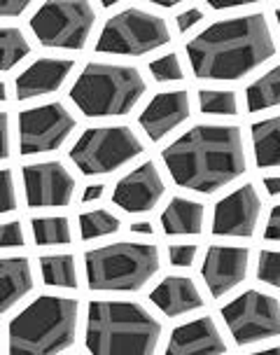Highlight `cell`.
I'll return each instance as SVG.
<instances>
[{
  "label": "cell",
  "instance_id": "22",
  "mask_svg": "<svg viewBox=\"0 0 280 355\" xmlns=\"http://www.w3.org/2000/svg\"><path fill=\"white\" fill-rule=\"evenodd\" d=\"M280 117L262 119L252 124V152L259 168H276L280 164Z\"/></svg>",
  "mask_w": 280,
  "mask_h": 355
},
{
  "label": "cell",
  "instance_id": "16",
  "mask_svg": "<svg viewBox=\"0 0 280 355\" xmlns=\"http://www.w3.org/2000/svg\"><path fill=\"white\" fill-rule=\"evenodd\" d=\"M189 115H192L189 94L182 92V89H173V92H159L140 112L138 124L143 126L150 141L159 143L170 131H175Z\"/></svg>",
  "mask_w": 280,
  "mask_h": 355
},
{
  "label": "cell",
  "instance_id": "41",
  "mask_svg": "<svg viewBox=\"0 0 280 355\" xmlns=\"http://www.w3.org/2000/svg\"><path fill=\"white\" fill-rule=\"evenodd\" d=\"M5 101H8V85L0 82V103H5Z\"/></svg>",
  "mask_w": 280,
  "mask_h": 355
},
{
  "label": "cell",
  "instance_id": "27",
  "mask_svg": "<svg viewBox=\"0 0 280 355\" xmlns=\"http://www.w3.org/2000/svg\"><path fill=\"white\" fill-rule=\"evenodd\" d=\"M122 230V220L110 211H89L80 215V236L82 241H96Z\"/></svg>",
  "mask_w": 280,
  "mask_h": 355
},
{
  "label": "cell",
  "instance_id": "6",
  "mask_svg": "<svg viewBox=\"0 0 280 355\" xmlns=\"http://www.w3.org/2000/svg\"><path fill=\"white\" fill-rule=\"evenodd\" d=\"M159 248L140 241H119L85 252L87 285L94 293H138L159 274Z\"/></svg>",
  "mask_w": 280,
  "mask_h": 355
},
{
  "label": "cell",
  "instance_id": "20",
  "mask_svg": "<svg viewBox=\"0 0 280 355\" xmlns=\"http://www.w3.org/2000/svg\"><path fill=\"white\" fill-rule=\"evenodd\" d=\"M33 290V269L28 257H0V313H8Z\"/></svg>",
  "mask_w": 280,
  "mask_h": 355
},
{
  "label": "cell",
  "instance_id": "2",
  "mask_svg": "<svg viewBox=\"0 0 280 355\" xmlns=\"http://www.w3.org/2000/svg\"><path fill=\"white\" fill-rule=\"evenodd\" d=\"M276 54L264 15H243L218 21L187 42V56L199 80L236 82Z\"/></svg>",
  "mask_w": 280,
  "mask_h": 355
},
{
  "label": "cell",
  "instance_id": "37",
  "mask_svg": "<svg viewBox=\"0 0 280 355\" xmlns=\"http://www.w3.org/2000/svg\"><path fill=\"white\" fill-rule=\"evenodd\" d=\"M264 239L266 241H280V208L273 206L271 215H269V225L264 230Z\"/></svg>",
  "mask_w": 280,
  "mask_h": 355
},
{
  "label": "cell",
  "instance_id": "36",
  "mask_svg": "<svg viewBox=\"0 0 280 355\" xmlns=\"http://www.w3.org/2000/svg\"><path fill=\"white\" fill-rule=\"evenodd\" d=\"M10 157V117L0 110V162Z\"/></svg>",
  "mask_w": 280,
  "mask_h": 355
},
{
  "label": "cell",
  "instance_id": "5",
  "mask_svg": "<svg viewBox=\"0 0 280 355\" xmlns=\"http://www.w3.org/2000/svg\"><path fill=\"white\" fill-rule=\"evenodd\" d=\"M145 89L148 85L138 68L91 61L70 87V101L85 117H122L140 103Z\"/></svg>",
  "mask_w": 280,
  "mask_h": 355
},
{
  "label": "cell",
  "instance_id": "34",
  "mask_svg": "<svg viewBox=\"0 0 280 355\" xmlns=\"http://www.w3.org/2000/svg\"><path fill=\"white\" fill-rule=\"evenodd\" d=\"M30 8L28 0H0V19H17Z\"/></svg>",
  "mask_w": 280,
  "mask_h": 355
},
{
  "label": "cell",
  "instance_id": "13",
  "mask_svg": "<svg viewBox=\"0 0 280 355\" xmlns=\"http://www.w3.org/2000/svg\"><path fill=\"white\" fill-rule=\"evenodd\" d=\"M262 215V199L254 185H240L218 201L213 211V236L222 239H250L257 232Z\"/></svg>",
  "mask_w": 280,
  "mask_h": 355
},
{
  "label": "cell",
  "instance_id": "42",
  "mask_svg": "<svg viewBox=\"0 0 280 355\" xmlns=\"http://www.w3.org/2000/svg\"><path fill=\"white\" fill-rule=\"evenodd\" d=\"M250 355H280V351L273 346V348H266V351H257V353H250Z\"/></svg>",
  "mask_w": 280,
  "mask_h": 355
},
{
  "label": "cell",
  "instance_id": "30",
  "mask_svg": "<svg viewBox=\"0 0 280 355\" xmlns=\"http://www.w3.org/2000/svg\"><path fill=\"white\" fill-rule=\"evenodd\" d=\"M257 281L271 288H280V252L262 250L257 259Z\"/></svg>",
  "mask_w": 280,
  "mask_h": 355
},
{
  "label": "cell",
  "instance_id": "39",
  "mask_svg": "<svg viewBox=\"0 0 280 355\" xmlns=\"http://www.w3.org/2000/svg\"><path fill=\"white\" fill-rule=\"evenodd\" d=\"M131 232H136V234H145V236H152V234H155V227H152L150 222L140 220V222H133V225H131Z\"/></svg>",
  "mask_w": 280,
  "mask_h": 355
},
{
  "label": "cell",
  "instance_id": "7",
  "mask_svg": "<svg viewBox=\"0 0 280 355\" xmlns=\"http://www.w3.org/2000/svg\"><path fill=\"white\" fill-rule=\"evenodd\" d=\"M145 152L131 126H94L78 138L70 150V162L82 175H110Z\"/></svg>",
  "mask_w": 280,
  "mask_h": 355
},
{
  "label": "cell",
  "instance_id": "4",
  "mask_svg": "<svg viewBox=\"0 0 280 355\" xmlns=\"http://www.w3.org/2000/svg\"><path fill=\"white\" fill-rule=\"evenodd\" d=\"M80 304L63 295H40L8 325L10 355H61L75 344Z\"/></svg>",
  "mask_w": 280,
  "mask_h": 355
},
{
  "label": "cell",
  "instance_id": "12",
  "mask_svg": "<svg viewBox=\"0 0 280 355\" xmlns=\"http://www.w3.org/2000/svg\"><path fill=\"white\" fill-rule=\"evenodd\" d=\"M28 208H66L75 196V178L61 162H37L21 171Z\"/></svg>",
  "mask_w": 280,
  "mask_h": 355
},
{
  "label": "cell",
  "instance_id": "11",
  "mask_svg": "<svg viewBox=\"0 0 280 355\" xmlns=\"http://www.w3.org/2000/svg\"><path fill=\"white\" fill-rule=\"evenodd\" d=\"M78 126L63 103H44L19 112V152L21 155H47L59 150Z\"/></svg>",
  "mask_w": 280,
  "mask_h": 355
},
{
  "label": "cell",
  "instance_id": "28",
  "mask_svg": "<svg viewBox=\"0 0 280 355\" xmlns=\"http://www.w3.org/2000/svg\"><path fill=\"white\" fill-rule=\"evenodd\" d=\"M199 110L210 117H234L238 112L236 92H229V89H201Z\"/></svg>",
  "mask_w": 280,
  "mask_h": 355
},
{
  "label": "cell",
  "instance_id": "38",
  "mask_svg": "<svg viewBox=\"0 0 280 355\" xmlns=\"http://www.w3.org/2000/svg\"><path fill=\"white\" fill-rule=\"evenodd\" d=\"M105 194V185H100V182H96V185H89L85 189V194H82V204H91V201H100Z\"/></svg>",
  "mask_w": 280,
  "mask_h": 355
},
{
  "label": "cell",
  "instance_id": "17",
  "mask_svg": "<svg viewBox=\"0 0 280 355\" xmlns=\"http://www.w3.org/2000/svg\"><path fill=\"white\" fill-rule=\"evenodd\" d=\"M164 355H227V344L215 320L203 315L175 327Z\"/></svg>",
  "mask_w": 280,
  "mask_h": 355
},
{
  "label": "cell",
  "instance_id": "18",
  "mask_svg": "<svg viewBox=\"0 0 280 355\" xmlns=\"http://www.w3.org/2000/svg\"><path fill=\"white\" fill-rule=\"evenodd\" d=\"M75 61L70 59H37L17 78L15 92L19 101H30L37 96L54 94L66 85Z\"/></svg>",
  "mask_w": 280,
  "mask_h": 355
},
{
  "label": "cell",
  "instance_id": "35",
  "mask_svg": "<svg viewBox=\"0 0 280 355\" xmlns=\"http://www.w3.org/2000/svg\"><path fill=\"white\" fill-rule=\"evenodd\" d=\"M201 19H203V12L199 8H192V10L182 12V15L175 17L177 31H180V33H187V31H192L196 24H201Z\"/></svg>",
  "mask_w": 280,
  "mask_h": 355
},
{
  "label": "cell",
  "instance_id": "15",
  "mask_svg": "<svg viewBox=\"0 0 280 355\" xmlns=\"http://www.w3.org/2000/svg\"><path fill=\"white\" fill-rule=\"evenodd\" d=\"M247 266H250V250L243 245H210L201 266V276L210 295L220 300L245 281Z\"/></svg>",
  "mask_w": 280,
  "mask_h": 355
},
{
  "label": "cell",
  "instance_id": "24",
  "mask_svg": "<svg viewBox=\"0 0 280 355\" xmlns=\"http://www.w3.org/2000/svg\"><path fill=\"white\" fill-rule=\"evenodd\" d=\"M247 110L259 112L269 110L280 103V68L273 66L269 73H264L259 80H254L247 87Z\"/></svg>",
  "mask_w": 280,
  "mask_h": 355
},
{
  "label": "cell",
  "instance_id": "8",
  "mask_svg": "<svg viewBox=\"0 0 280 355\" xmlns=\"http://www.w3.org/2000/svg\"><path fill=\"white\" fill-rule=\"evenodd\" d=\"M28 26L42 47L80 52L96 26V10L85 0H54L35 10Z\"/></svg>",
  "mask_w": 280,
  "mask_h": 355
},
{
  "label": "cell",
  "instance_id": "14",
  "mask_svg": "<svg viewBox=\"0 0 280 355\" xmlns=\"http://www.w3.org/2000/svg\"><path fill=\"white\" fill-rule=\"evenodd\" d=\"M164 189L166 187H164L161 173L155 162H145L114 185L112 204L129 215H143L155 211V206L164 196Z\"/></svg>",
  "mask_w": 280,
  "mask_h": 355
},
{
  "label": "cell",
  "instance_id": "21",
  "mask_svg": "<svg viewBox=\"0 0 280 355\" xmlns=\"http://www.w3.org/2000/svg\"><path fill=\"white\" fill-rule=\"evenodd\" d=\"M206 220V206L201 201L173 196L161 213V230L166 236H199Z\"/></svg>",
  "mask_w": 280,
  "mask_h": 355
},
{
  "label": "cell",
  "instance_id": "23",
  "mask_svg": "<svg viewBox=\"0 0 280 355\" xmlns=\"http://www.w3.org/2000/svg\"><path fill=\"white\" fill-rule=\"evenodd\" d=\"M42 281L49 288L61 290H78V266L73 255H44L40 257Z\"/></svg>",
  "mask_w": 280,
  "mask_h": 355
},
{
  "label": "cell",
  "instance_id": "9",
  "mask_svg": "<svg viewBox=\"0 0 280 355\" xmlns=\"http://www.w3.org/2000/svg\"><path fill=\"white\" fill-rule=\"evenodd\" d=\"M170 42V28L159 15L126 8L105 21L96 52L117 56H145Z\"/></svg>",
  "mask_w": 280,
  "mask_h": 355
},
{
  "label": "cell",
  "instance_id": "32",
  "mask_svg": "<svg viewBox=\"0 0 280 355\" xmlns=\"http://www.w3.org/2000/svg\"><path fill=\"white\" fill-rule=\"evenodd\" d=\"M26 245V234H24L21 222H3L0 225V250H12Z\"/></svg>",
  "mask_w": 280,
  "mask_h": 355
},
{
  "label": "cell",
  "instance_id": "31",
  "mask_svg": "<svg viewBox=\"0 0 280 355\" xmlns=\"http://www.w3.org/2000/svg\"><path fill=\"white\" fill-rule=\"evenodd\" d=\"M17 211V189L15 175L10 168H0V215Z\"/></svg>",
  "mask_w": 280,
  "mask_h": 355
},
{
  "label": "cell",
  "instance_id": "25",
  "mask_svg": "<svg viewBox=\"0 0 280 355\" xmlns=\"http://www.w3.org/2000/svg\"><path fill=\"white\" fill-rule=\"evenodd\" d=\"M30 54V42L24 31L3 26L0 28V73H8L17 63H21Z\"/></svg>",
  "mask_w": 280,
  "mask_h": 355
},
{
  "label": "cell",
  "instance_id": "10",
  "mask_svg": "<svg viewBox=\"0 0 280 355\" xmlns=\"http://www.w3.org/2000/svg\"><path fill=\"white\" fill-rule=\"evenodd\" d=\"M236 346H252L259 341L278 337L280 332V304L273 295L247 290L236 300L220 309Z\"/></svg>",
  "mask_w": 280,
  "mask_h": 355
},
{
  "label": "cell",
  "instance_id": "33",
  "mask_svg": "<svg viewBox=\"0 0 280 355\" xmlns=\"http://www.w3.org/2000/svg\"><path fill=\"white\" fill-rule=\"evenodd\" d=\"M196 255H199V248L194 243H175L168 248L170 264L177 266V269H189L194 264Z\"/></svg>",
  "mask_w": 280,
  "mask_h": 355
},
{
  "label": "cell",
  "instance_id": "29",
  "mask_svg": "<svg viewBox=\"0 0 280 355\" xmlns=\"http://www.w3.org/2000/svg\"><path fill=\"white\" fill-rule=\"evenodd\" d=\"M150 75L155 82H180L182 80V63L177 54H164L161 59L150 63Z\"/></svg>",
  "mask_w": 280,
  "mask_h": 355
},
{
  "label": "cell",
  "instance_id": "40",
  "mask_svg": "<svg viewBox=\"0 0 280 355\" xmlns=\"http://www.w3.org/2000/svg\"><path fill=\"white\" fill-rule=\"evenodd\" d=\"M264 185H266V192H269L273 199L280 194V178H266Z\"/></svg>",
  "mask_w": 280,
  "mask_h": 355
},
{
  "label": "cell",
  "instance_id": "1",
  "mask_svg": "<svg viewBox=\"0 0 280 355\" xmlns=\"http://www.w3.org/2000/svg\"><path fill=\"white\" fill-rule=\"evenodd\" d=\"M177 187L215 194L247 171L243 133L234 124H196L161 152Z\"/></svg>",
  "mask_w": 280,
  "mask_h": 355
},
{
  "label": "cell",
  "instance_id": "3",
  "mask_svg": "<svg viewBox=\"0 0 280 355\" xmlns=\"http://www.w3.org/2000/svg\"><path fill=\"white\" fill-rule=\"evenodd\" d=\"M161 322L136 302L96 300L87 306L85 344L91 355H155Z\"/></svg>",
  "mask_w": 280,
  "mask_h": 355
},
{
  "label": "cell",
  "instance_id": "26",
  "mask_svg": "<svg viewBox=\"0 0 280 355\" xmlns=\"http://www.w3.org/2000/svg\"><path fill=\"white\" fill-rule=\"evenodd\" d=\"M30 230L37 245L47 248V245H68L73 234H70V220L59 215V218H33L30 220Z\"/></svg>",
  "mask_w": 280,
  "mask_h": 355
},
{
  "label": "cell",
  "instance_id": "19",
  "mask_svg": "<svg viewBox=\"0 0 280 355\" xmlns=\"http://www.w3.org/2000/svg\"><path fill=\"white\" fill-rule=\"evenodd\" d=\"M150 302L168 318L192 313L203 306L201 293L189 276H166L161 283L150 293Z\"/></svg>",
  "mask_w": 280,
  "mask_h": 355
}]
</instances>
